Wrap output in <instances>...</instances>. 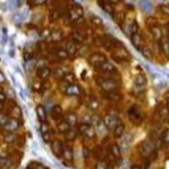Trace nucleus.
I'll return each mask as SVG.
<instances>
[{"label":"nucleus","mask_w":169,"mask_h":169,"mask_svg":"<svg viewBox=\"0 0 169 169\" xmlns=\"http://www.w3.org/2000/svg\"><path fill=\"white\" fill-rule=\"evenodd\" d=\"M88 62L95 66V68H98V66H100L102 64H104V62H107V57H106L104 54H102V53H91L90 56H88Z\"/></svg>","instance_id":"7"},{"label":"nucleus","mask_w":169,"mask_h":169,"mask_svg":"<svg viewBox=\"0 0 169 169\" xmlns=\"http://www.w3.org/2000/svg\"><path fill=\"white\" fill-rule=\"evenodd\" d=\"M104 98L108 102H112V103H116V102H120L123 99V95L119 91H112V92H104Z\"/></svg>","instance_id":"18"},{"label":"nucleus","mask_w":169,"mask_h":169,"mask_svg":"<svg viewBox=\"0 0 169 169\" xmlns=\"http://www.w3.org/2000/svg\"><path fill=\"white\" fill-rule=\"evenodd\" d=\"M102 74H104V77L107 75V77H111V75H116L118 74V70L114 66V64H111V62H104V64H102L100 66H98L96 68Z\"/></svg>","instance_id":"6"},{"label":"nucleus","mask_w":169,"mask_h":169,"mask_svg":"<svg viewBox=\"0 0 169 169\" xmlns=\"http://www.w3.org/2000/svg\"><path fill=\"white\" fill-rule=\"evenodd\" d=\"M87 106L91 111H95V110L99 108V102H98L94 96H90L88 98V100H87Z\"/></svg>","instance_id":"30"},{"label":"nucleus","mask_w":169,"mask_h":169,"mask_svg":"<svg viewBox=\"0 0 169 169\" xmlns=\"http://www.w3.org/2000/svg\"><path fill=\"white\" fill-rule=\"evenodd\" d=\"M140 6H141V10H143L144 12H145L147 8H148V10H149V3L147 2V0H144V2H141V3H140Z\"/></svg>","instance_id":"48"},{"label":"nucleus","mask_w":169,"mask_h":169,"mask_svg":"<svg viewBox=\"0 0 169 169\" xmlns=\"http://www.w3.org/2000/svg\"><path fill=\"white\" fill-rule=\"evenodd\" d=\"M8 119H10V116H8L7 114H4V112H0V127H4L6 126V123L8 122Z\"/></svg>","instance_id":"41"},{"label":"nucleus","mask_w":169,"mask_h":169,"mask_svg":"<svg viewBox=\"0 0 169 169\" xmlns=\"http://www.w3.org/2000/svg\"><path fill=\"white\" fill-rule=\"evenodd\" d=\"M10 115H11V118H13V119H19V120H20L21 115H23L20 106H17V104L12 106V108H11V111H10Z\"/></svg>","instance_id":"27"},{"label":"nucleus","mask_w":169,"mask_h":169,"mask_svg":"<svg viewBox=\"0 0 169 169\" xmlns=\"http://www.w3.org/2000/svg\"><path fill=\"white\" fill-rule=\"evenodd\" d=\"M110 153L115 160H120L122 157V151H120V147H119L116 143H112L110 145Z\"/></svg>","instance_id":"20"},{"label":"nucleus","mask_w":169,"mask_h":169,"mask_svg":"<svg viewBox=\"0 0 169 169\" xmlns=\"http://www.w3.org/2000/svg\"><path fill=\"white\" fill-rule=\"evenodd\" d=\"M147 84V78L143 73H137L136 77H135V90L137 91H141L143 88L145 87Z\"/></svg>","instance_id":"13"},{"label":"nucleus","mask_w":169,"mask_h":169,"mask_svg":"<svg viewBox=\"0 0 169 169\" xmlns=\"http://www.w3.org/2000/svg\"><path fill=\"white\" fill-rule=\"evenodd\" d=\"M159 10H160V12H161V13H164V15L169 16V4H164V6H160Z\"/></svg>","instance_id":"44"},{"label":"nucleus","mask_w":169,"mask_h":169,"mask_svg":"<svg viewBox=\"0 0 169 169\" xmlns=\"http://www.w3.org/2000/svg\"><path fill=\"white\" fill-rule=\"evenodd\" d=\"M82 16H83V8L79 6L78 3H74L72 8H70V11H69V17H70V21H78V20H81L82 19Z\"/></svg>","instance_id":"5"},{"label":"nucleus","mask_w":169,"mask_h":169,"mask_svg":"<svg viewBox=\"0 0 169 169\" xmlns=\"http://www.w3.org/2000/svg\"><path fill=\"white\" fill-rule=\"evenodd\" d=\"M160 46H161V52L163 53L169 54V41H168V40H161V41H160Z\"/></svg>","instance_id":"37"},{"label":"nucleus","mask_w":169,"mask_h":169,"mask_svg":"<svg viewBox=\"0 0 169 169\" xmlns=\"http://www.w3.org/2000/svg\"><path fill=\"white\" fill-rule=\"evenodd\" d=\"M24 3H25V0H16V6L17 7H21Z\"/></svg>","instance_id":"51"},{"label":"nucleus","mask_w":169,"mask_h":169,"mask_svg":"<svg viewBox=\"0 0 169 169\" xmlns=\"http://www.w3.org/2000/svg\"><path fill=\"white\" fill-rule=\"evenodd\" d=\"M6 99H7V95L2 91V92H0V103H4V102H6Z\"/></svg>","instance_id":"50"},{"label":"nucleus","mask_w":169,"mask_h":169,"mask_svg":"<svg viewBox=\"0 0 169 169\" xmlns=\"http://www.w3.org/2000/svg\"><path fill=\"white\" fill-rule=\"evenodd\" d=\"M64 92L68 96H79L82 94V90L77 83H73V84H66L64 87Z\"/></svg>","instance_id":"10"},{"label":"nucleus","mask_w":169,"mask_h":169,"mask_svg":"<svg viewBox=\"0 0 169 169\" xmlns=\"http://www.w3.org/2000/svg\"><path fill=\"white\" fill-rule=\"evenodd\" d=\"M149 30H151V34H152V37H153V40L156 42H160L163 40V30H161V28H160V25H152L149 28Z\"/></svg>","instance_id":"14"},{"label":"nucleus","mask_w":169,"mask_h":169,"mask_svg":"<svg viewBox=\"0 0 169 169\" xmlns=\"http://www.w3.org/2000/svg\"><path fill=\"white\" fill-rule=\"evenodd\" d=\"M20 126H21V123H20L19 119L10 118V119H8V122L6 123V126H4L3 128L6 131H8V132H16L20 128Z\"/></svg>","instance_id":"11"},{"label":"nucleus","mask_w":169,"mask_h":169,"mask_svg":"<svg viewBox=\"0 0 169 169\" xmlns=\"http://www.w3.org/2000/svg\"><path fill=\"white\" fill-rule=\"evenodd\" d=\"M65 120L69 123L70 127H74V126H77V123H78V116H77V114L75 112L70 111V112H68L65 115Z\"/></svg>","instance_id":"22"},{"label":"nucleus","mask_w":169,"mask_h":169,"mask_svg":"<svg viewBox=\"0 0 169 169\" xmlns=\"http://www.w3.org/2000/svg\"><path fill=\"white\" fill-rule=\"evenodd\" d=\"M56 57L60 61H64L68 58V53H66V49H57L56 50Z\"/></svg>","instance_id":"34"},{"label":"nucleus","mask_w":169,"mask_h":169,"mask_svg":"<svg viewBox=\"0 0 169 169\" xmlns=\"http://www.w3.org/2000/svg\"><path fill=\"white\" fill-rule=\"evenodd\" d=\"M165 104H167V107L169 108V96L167 98V102H165Z\"/></svg>","instance_id":"55"},{"label":"nucleus","mask_w":169,"mask_h":169,"mask_svg":"<svg viewBox=\"0 0 169 169\" xmlns=\"http://www.w3.org/2000/svg\"><path fill=\"white\" fill-rule=\"evenodd\" d=\"M50 38H52L54 42H58V41H61V40H62V34H61L60 30H54V32H52Z\"/></svg>","instance_id":"38"},{"label":"nucleus","mask_w":169,"mask_h":169,"mask_svg":"<svg viewBox=\"0 0 169 169\" xmlns=\"http://www.w3.org/2000/svg\"><path fill=\"white\" fill-rule=\"evenodd\" d=\"M3 108H4V103H0V112H3Z\"/></svg>","instance_id":"54"},{"label":"nucleus","mask_w":169,"mask_h":169,"mask_svg":"<svg viewBox=\"0 0 169 169\" xmlns=\"http://www.w3.org/2000/svg\"><path fill=\"white\" fill-rule=\"evenodd\" d=\"M50 116L54 119V120H61L62 116H64V110H62V107L60 104H54L52 107V111H50Z\"/></svg>","instance_id":"15"},{"label":"nucleus","mask_w":169,"mask_h":169,"mask_svg":"<svg viewBox=\"0 0 169 169\" xmlns=\"http://www.w3.org/2000/svg\"><path fill=\"white\" fill-rule=\"evenodd\" d=\"M83 136H86L87 139H94V137L96 136V131H95V127L90 126V127H88V130L86 131V133H84Z\"/></svg>","instance_id":"35"},{"label":"nucleus","mask_w":169,"mask_h":169,"mask_svg":"<svg viewBox=\"0 0 169 169\" xmlns=\"http://www.w3.org/2000/svg\"><path fill=\"white\" fill-rule=\"evenodd\" d=\"M128 118L133 124H140L143 120V115H141L140 108L137 107L136 104H132L130 108H128Z\"/></svg>","instance_id":"4"},{"label":"nucleus","mask_w":169,"mask_h":169,"mask_svg":"<svg viewBox=\"0 0 169 169\" xmlns=\"http://www.w3.org/2000/svg\"><path fill=\"white\" fill-rule=\"evenodd\" d=\"M107 2H108L110 4H112V6H114V4H118L119 2H120V0H107Z\"/></svg>","instance_id":"53"},{"label":"nucleus","mask_w":169,"mask_h":169,"mask_svg":"<svg viewBox=\"0 0 169 169\" xmlns=\"http://www.w3.org/2000/svg\"><path fill=\"white\" fill-rule=\"evenodd\" d=\"M58 17H60V13H58V11H57V10H54V11L50 13V20L56 21L57 19H58Z\"/></svg>","instance_id":"46"},{"label":"nucleus","mask_w":169,"mask_h":169,"mask_svg":"<svg viewBox=\"0 0 169 169\" xmlns=\"http://www.w3.org/2000/svg\"><path fill=\"white\" fill-rule=\"evenodd\" d=\"M112 58L115 62H118V64H124V62L131 60V56L127 49L124 48L122 44H119L118 46H115V49H112Z\"/></svg>","instance_id":"2"},{"label":"nucleus","mask_w":169,"mask_h":169,"mask_svg":"<svg viewBox=\"0 0 169 169\" xmlns=\"http://www.w3.org/2000/svg\"><path fill=\"white\" fill-rule=\"evenodd\" d=\"M77 52H78L77 42H74L72 40V41H69L68 44H66V53H68L69 58H74L75 54H77Z\"/></svg>","instance_id":"16"},{"label":"nucleus","mask_w":169,"mask_h":169,"mask_svg":"<svg viewBox=\"0 0 169 169\" xmlns=\"http://www.w3.org/2000/svg\"><path fill=\"white\" fill-rule=\"evenodd\" d=\"M4 81H6V78H4V75H3V73L0 72V84H2Z\"/></svg>","instance_id":"52"},{"label":"nucleus","mask_w":169,"mask_h":169,"mask_svg":"<svg viewBox=\"0 0 169 169\" xmlns=\"http://www.w3.org/2000/svg\"><path fill=\"white\" fill-rule=\"evenodd\" d=\"M91 23L94 24L95 26H99V28H102V26H103V23H102V19H100V17H98V16H94V15L91 16Z\"/></svg>","instance_id":"40"},{"label":"nucleus","mask_w":169,"mask_h":169,"mask_svg":"<svg viewBox=\"0 0 169 169\" xmlns=\"http://www.w3.org/2000/svg\"><path fill=\"white\" fill-rule=\"evenodd\" d=\"M52 74V70L48 68V66H42V68H40L37 70V77L38 79H41V81H46V79L50 77Z\"/></svg>","instance_id":"19"},{"label":"nucleus","mask_w":169,"mask_h":169,"mask_svg":"<svg viewBox=\"0 0 169 169\" xmlns=\"http://www.w3.org/2000/svg\"><path fill=\"white\" fill-rule=\"evenodd\" d=\"M94 169H110V163L106 160H98L94 165Z\"/></svg>","instance_id":"31"},{"label":"nucleus","mask_w":169,"mask_h":169,"mask_svg":"<svg viewBox=\"0 0 169 169\" xmlns=\"http://www.w3.org/2000/svg\"><path fill=\"white\" fill-rule=\"evenodd\" d=\"M77 135H78V131H77V128H74L72 127L70 130L65 133V140L68 141V143H70V141H74L75 139H77Z\"/></svg>","instance_id":"24"},{"label":"nucleus","mask_w":169,"mask_h":169,"mask_svg":"<svg viewBox=\"0 0 169 169\" xmlns=\"http://www.w3.org/2000/svg\"><path fill=\"white\" fill-rule=\"evenodd\" d=\"M36 114H37V118H38V120L40 122H46V119H48V112H46V110L45 107H44L42 104H38L37 107H36Z\"/></svg>","instance_id":"21"},{"label":"nucleus","mask_w":169,"mask_h":169,"mask_svg":"<svg viewBox=\"0 0 169 169\" xmlns=\"http://www.w3.org/2000/svg\"><path fill=\"white\" fill-rule=\"evenodd\" d=\"M140 151H141V155H143V156H149V155H152L155 152V144L149 140H145L144 143L141 144Z\"/></svg>","instance_id":"12"},{"label":"nucleus","mask_w":169,"mask_h":169,"mask_svg":"<svg viewBox=\"0 0 169 169\" xmlns=\"http://www.w3.org/2000/svg\"><path fill=\"white\" fill-rule=\"evenodd\" d=\"M50 131V127H49V124L46 122H42L41 126H40V132L41 133H45V132H49Z\"/></svg>","instance_id":"42"},{"label":"nucleus","mask_w":169,"mask_h":169,"mask_svg":"<svg viewBox=\"0 0 169 169\" xmlns=\"http://www.w3.org/2000/svg\"><path fill=\"white\" fill-rule=\"evenodd\" d=\"M64 147H65L64 141H62V140H60V139H54V140H53L52 143H50L52 153L56 157L61 159V157H62V152H64Z\"/></svg>","instance_id":"8"},{"label":"nucleus","mask_w":169,"mask_h":169,"mask_svg":"<svg viewBox=\"0 0 169 169\" xmlns=\"http://www.w3.org/2000/svg\"><path fill=\"white\" fill-rule=\"evenodd\" d=\"M103 123H104V126L107 127V130H114V128L120 123V122H119L116 111L112 110V108L108 110L107 114H106V116H104V119H103Z\"/></svg>","instance_id":"3"},{"label":"nucleus","mask_w":169,"mask_h":169,"mask_svg":"<svg viewBox=\"0 0 169 169\" xmlns=\"http://www.w3.org/2000/svg\"><path fill=\"white\" fill-rule=\"evenodd\" d=\"M159 115L164 119H168L169 118V108L167 107V104H161L159 107Z\"/></svg>","instance_id":"32"},{"label":"nucleus","mask_w":169,"mask_h":169,"mask_svg":"<svg viewBox=\"0 0 169 169\" xmlns=\"http://www.w3.org/2000/svg\"><path fill=\"white\" fill-rule=\"evenodd\" d=\"M64 74H65L64 69H61V68L56 69V77H58V78H62V75H64Z\"/></svg>","instance_id":"47"},{"label":"nucleus","mask_w":169,"mask_h":169,"mask_svg":"<svg viewBox=\"0 0 169 169\" xmlns=\"http://www.w3.org/2000/svg\"><path fill=\"white\" fill-rule=\"evenodd\" d=\"M26 169H48L44 164L37 163V161H30L28 165H26Z\"/></svg>","instance_id":"33"},{"label":"nucleus","mask_w":169,"mask_h":169,"mask_svg":"<svg viewBox=\"0 0 169 169\" xmlns=\"http://www.w3.org/2000/svg\"><path fill=\"white\" fill-rule=\"evenodd\" d=\"M70 128H72V127L69 126V123L66 122L65 119H61V120L57 122V131H58L60 133H64V135H65V133L68 132Z\"/></svg>","instance_id":"23"},{"label":"nucleus","mask_w":169,"mask_h":169,"mask_svg":"<svg viewBox=\"0 0 169 169\" xmlns=\"http://www.w3.org/2000/svg\"><path fill=\"white\" fill-rule=\"evenodd\" d=\"M16 133L15 132H8V131H4V133H3V139H4V141L6 143H8V144H11V143H15L16 141Z\"/></svg>","instance_id":"28"},{"label":"nucleus","mask_w":169,"mask_h":169,"mask_svg":"<svg viewBox=\"0 0 169 169\" xmlns=\"http://www.w3.org/2000/svg\"><path fill=\"white\" fill-rule=\"evenodd\" d=\"M48 0H29V6L30 7H41L44 4H46Z\"/></svg>","instance_id":"39"},{"label":"nucleus","mask_w":169,"mask_h":169,"mask_svg":"<svg viewBox=\"0 0 169 169\" xmlns=\"http://www.w3.org/2000/svg\"><path fill=\"white\" fill-rule=\"evenodd\" d=\"M131 41L133 44V46L137 48L139 50L143 48V36H141L140 30H139V32H136V33H133V34H131Z\"/></svg>","instance_id":"17"},{"label":"nucleus","mask_w":169,"mask_h":169,"mask_svg":"<svg viewBox=\"0 0 169 169\" xmlns=\"http://www.w3.org/2000/svg\"><path fill=\"white\" fill-rule=\"evenodd\" d=\"M99 4H100V7L104 10V12L110 13V15H114V6L112 4H110L107 0H103V2H100Z\"/></svg>","instance_id":"29"},{"label":"nucleus","mask_w":169,"mask_h":169,"mask_svg":"<svg viewBox=\"0 0 169 169\" xmlns=\"http://www.w3.org/2000/svg\"><path fill=\"white\" fill-rule=\"evenodd\" d=\"M140 52H141V54H143L144 57H147V58H151L152 57V54H151V50L147 46H143L140 49Z\"/></svg>","instance_id":"43"},{"label":"nucleus","mask_w":169,"mask_h":169,"mask_svg":"<svg viewBox=\"0 0 169 169\" xmlns=\"http://www.w3.org/2000/svg\"><path fill=\"white\" fill-rule=\"evenodd\" d=\"M61 81L64 82L65 84H73V83H75V75L73 73L68 72V73H65L64 75H62Z\"/></svg>","instance_id":"26"},{"label":"nucleus","mask_w":169,"mask_h":169,"mask_svg":"<svg viewBox=\"0 0 169 169\" xmlns=\"http://www.w3.org/2000/svg\"><path fill=\"white\" fill-rule=\"evenodd\" d=\"M90 157V149L87 148V147H84L83 148V159H88Z\"/></svg>","instance_id":"49"},{"label":"nucleus","mask_w":169,"mask_h":169,"mask_svg":"<svg viewBox=\"0 0 169 169\" xmlns=\"http://www.w3.org/2000/svg\"><path fill=\"white\" fill-rule=\"evenodd\" d=\"M167 29H168V32H169V21H168V24H167Z\"/></svg>","instance_id":"56"},{"label":"nucleus","mask_w":169,"mask_h":169,"mask_svg":"<svg viewBox=\"0 0 169 169\" xmlns=\"http://www.w3.org/2000/svg\"><path fill=\"white\" fill-rule=\"evenodd\" d=\"M96 83L103 92H112L119 88V82L111 77H96Z\"/></svg>","instance_id":"1"},{"label":"nucleus","mask_w":169,"mask_h":169,"mask_svg":"<svg viewBox=\"0 0 169 169\" xmlns=\"http://www.w3.org/2000/svg\"><path fill=\"white\" fill-rule=\"evenodd\" d=\"M62 161L66 163V165H70L74 160V151H73V147L69 145V144H65L64 147V152H62Z\"/></svg>","instance_id":"9"},{"label":"nucleus","mask_w":169,"mask_h":169,"mask_svg":"<svg viewBox=\"0 0 169 169\" xmlns=\"http://www.w3.org/2000/svg\"><path fill=\"white\" fill-rule=\"evenodd\" d=\"M124 131H126V127H124L123 123H119L116 127L112 130V135L114 137H116V139H119V137H122L124 135Z\"/></svg>","instance_id":"25"},{"label":"nucleus","mask_w":169,"mask_h":169,"mask_svg":"<svg viewBox=\"0 0 169 169\" xmlns=\"http://www.w3.org/2000/svg\"><path fill=\"white\" fill-rule=\"evenodd\" d=\"M163 141L167 145H169V130H165L163 132Z\"/></svg>","instance_id":"45"},{"label":"nucleus","mask_w":169,"mask_h":169,"mask_svg":"<svg viewBox=\"0 0 169 169\" xmlns=\"http://www.w3.org/2000/svg\"><path fill=\"white\" fill-rule=\"evenodd\" d=\"M41 137H42V141L46 144H50L53 141V137H52V131L45 132V133H41Z\"/></svg>","instance_id":"36"}]
</instances>
